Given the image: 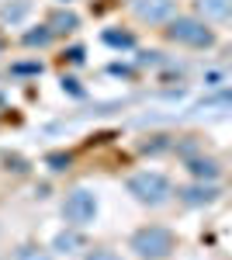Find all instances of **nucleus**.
Listing matches in <instances>:
<instances>
[{
    "label": "nucleus",
    "instance_id": "nucleus-15",
    "mask_svg": "<svg viewBox=\"0 0 232 260\" xmlns=\"http://www.w3.org/2000/svg\"><path fill=\"white\" fill-rule=\"evenodd\" d=\"M87 260H121L115 250H94V253H87Z\"/></svg>",
    "mask_w": 232,
    "mask_h": 260
},
{
    "label": "nucleus",
    "instance_id": "nucleus-16",
    "mask_svg": "<svg viewBox=\"0 0 232 260\" xmlns=\"http://www.w3.org/2000/svg\"><path fill=\"white\" fill-rule=\"evenodd\" d=\"M104 39L111 42V45H132V35H118V31H108Z\"/></svg>",
    "mask_w": 232,
    "mask_h": 260
},
{
    "label": "nucleus",
    "instance_id": "nucleus-5",
    "mask_svg": "<svg viewBox=\"0 0 232 260\" xmlns=\"http://www.w3.org/2000/svg\"><path fill=\"white\" fill-rule=\"evenodd\" d=\"M132 11H136V18L149 21V24H159V21H170V14H174V0H136Z\"/></svg>",
    "mask_w": 232,
    "mask_h": 260
},
{
    "label": "nucleus",
    "instance_id": "nucleus-7",
    "mask_svg": "<svg viewBox=\"0 0 232 260\" xmlns=\"http://www.w3.org/2000/svg\"><path fill=\"white\" fill-rule=\"evenodd\" d=\"M52 246H56L59 253H77L80 246H83V236H80V233H59Z\"/></svg>",
    "mask_w": 232,
    "mask_h": 260
},
{
    "label": "nucleus",
    "instance_id": "nucleus-11",
    "mask_svg": "<svg viewBox=\"0 0 232 260\" xmlns=\"http://www.w3.org/2000/svg\"><path fill=\"white\" fill-rule=\"evenodd\" d=\"M24 14H28V4L24 0H18L14 7H4V21H21Z\"/></svg>",
    "mask_w": 232,
    "mask_h": 260
},
{
    "label": "nucleus",
    "instance_id": "nucleus-10",
    "mask_svg": "<svg viewBox=\"0 0 232 260\" xmlns=\"http://www.w3.org/2000/svg\"><path fill=\"white\" fill-rule=\"evenodd\" d=\"M14 260H49V253L42 246H18L14 250Z\"/></svg>",
    "mask_w": 232,
    "mask_h": 260
},
{
    "label": "nucleus",
    "instance_id": "nucleus-2",
    "mask_svg": "<svg viewBox=\"0 0 232 260\" xmlns=\"http://www.w3.org/2000/svg\"><path fill=\"white\" fill-rule=\"evenodd\" d=\"M167 35L174 42H180V45H194V49H208L215 42L212 28H205V21H197V18H174Z\"/></svg>",
    "mask_w": 232,
    "mask_h": 260
},
{
    "label": "nucleus",
    "instance_id": "nucleus-12",
    "mask_svg": "<svg viewBox=\"0 0 232 260\" xmlns=\"http://www.w3.org/2000/svg\"><path fill=\"white\" fill-rule=\"evenodd\" d=\"M49 39H52V31H49V28H39V31H28V35H24L28 45H45Z\"/></svg>",
    "mask_w": 232,
    "mask_h": 260
},
{
    "label": "nucleus",
    "instance_id": "nucleus-3",
    "mask_svg": "<svg viewBox=\"0 0 232 260\" xmlns=\"http://www.w3.org/2000/svg\"><path fill=\"white\" fill-rule=\"evenodd\" d=\"M128 191L136 194L139 201H146V205H163V201L170 198V180L163 177V174H136V177L128 180Z\"/></svg>",
    "mask_w": 232,
    "mask_h": 260
},
{
    "label": "nucleus",
    "instance_id": "nucleus-17",
    "mask_svg": "<svg viewBox=\"0 0 232 260\" xmlns=\"http://www.w3.org/2000/svg\"><path fill=\"white\" fill-rule=\"evenodd\" d=\"M49 163H52L56 170H62V163H66V156H49Z\"/></svg>",
    "mask_w": 232,
    "mask_h": 260
},
{
    "label": "nucleus",
    "instance_id": "nucleus-13",
    "mask_svg": "<svg viewBox=\"0 0 232 260\" xmlns=\"http://www.w3.org/2000/svg\"><path fill=\"white\" fill-rule=\"evenodd\" d=\"M52 24H56V31H70V28H77V18L73 14H56Z\"/></svg>",
    "mask_w": 232,
    "mask_h": 260
},
{
    "label": "nucleus",
    "instance_id": "nucleus-6",
    "mask_svg": "<svg viewBox=\"0 0 232 260\" xmlns=\"http://www.w3.org/2000/svg\"><path fill=\"white\" fill-rule=\"evenodd\" d=\"M197 11L208 21H222L232 14V0H197Z\"/></svg>",
    "mask_w": 232,
    "mask_h": 260
},
{
    "label": "nucleus",
    "instance_id": "nucleus-1",
    "mask_svg": "<svg viewBox=\"0 0 232 260\" xmlns=\"http://www.w3.org/2000/svg\"><path fill=\"white\" fill-rule=\"evenodd\" d=\"M132 250L142 260H163V257H170V250H174V236L163 225H146V229H139L132 236Z\"/></svg>",
    "mask_w": 232,
    "mask_h": 260
},
{
    "label": "nucleus",
    "instance_id": "nucleus-14",
    "mask_svg": "<svg viewBox=\"0 0 232 260\" xmlns=\"http://www.w3.org/2000/svg\"><path fill=\"white\" fill-rule=\"evenodd\" d=\"M215 104H232V90H225V94H215V98H208L201 108H215Z\"/></svg>",
    "mask_w": 232,
    "mask_h": 260
},
{
    "label": "nucleus",
    "instance_id": "nucleus-4",
    "mask_svg": "<svg viewBox=\"0 0 232 260\" xmlns=\"http://www.w3.org/2000/svg\"><path fill=\"white\" fill-rule=\"evenodd\" d=\"M62 215L73 222V225H87V222H94L97 215V198L94 191H87V187H73L66 201H62Z\"/></svg>",
    "mask_w": 232,
    "mask_h": 260
},
{
    "label": "nucleus",
    "instance_id": "nucleus-9",
    "mask_svg": "<svg viewBox=\"0 0 232 260\" xmlns=\"http://www.w3.org/2000/svg\"><path fill=\"white\" fill-rule=\"evenodd\" d=\"M212 198H215V187H187V191H184V201H191V205L212 201Z\"/></svg>",
    "mask_w": 232,
    "mask_h": 260
},
{
    "label": "nucleus",
    "instance_id": "nucleus-8",
    "mask_svg": "<svg viewBox=\"0 0 232 260\" xmlns=\"http://www.w3.org/2000/svg\"><path fill=\"white\" fill-rule=\"evenodd\" d=\"M191 174L194 177H218V167L212 160H191Z\"/></svg>",
    "mask_w": 232,
    "mask_h": 260
}]
</instances>
